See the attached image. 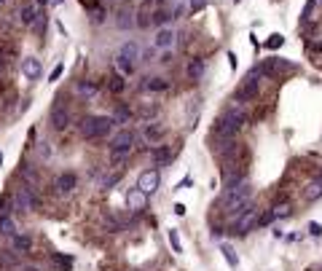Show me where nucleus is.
I'll use <instances>...</instances> for the list:
<instances>
[{
  "label": "nucleus",
  "mask_w": 322,
  "mask_h": 271,
  "mask_svg": "<svg viewBox=\"0 0 322 271\" xmlns=\"http://www.w3.org/2000/svg\"><path fill=\"white\" fill-rule=\"evenodd\" d=\"M38 156L41 159H51V143H38Z\"/></svg>",
  "instance_id": "obj_40"
},
{
  "label": "nucleus",
  "mask_w": 322,
  "mask_h": 271,
  "mask_svg": "<svg viewBox=\"0 0 322 271\" xmlns=\"http://www.w3.org/2000/svg\"><path fill=\"white\" fill-rule=\"evenodd\" d=\"M97 91H99L97 81L83 78V81H78V83H75V94L81 97V99H94V97H97Z\"/></svg>",
  "instance_id": "obj_20"
},
{
  "label": "nucleus",
  "mask_w": 322,
  "mask_h": 271,
  "mask_svg": "<svg viewBox=\"0 0 322 271\" xmlns=\"http://www.w3.org/2000/svg\"><path fill=\"white\" fill-rule=\"evenodd\" d=\"M153 46L159 51H172L177 46V33L172 27H167V25L159 27V30H156V35H153Z\"/></svg>",
  "instance_id": "obj_8"
},
{
  "label": "nucleus",
  "mask_w": 322,
  "mask_h": 271,
  "mask_svg": "<svg viewBox=\"0 0 322 271\" xmlns=\"http://www.w3.org/2000/svg\"><path fill=\"white\" fill-rule=\"evenodd\" d=\"M151 159H153V164L156 167H164V164H169L172 159H175V151L169 148V145H156V148L151 151Z\"/></svg>",
  "instance_id": "obj_19"
},
{
  "label": "nucleus",
  "mask_w": 322,
  "mask_h": 271,
  "mask_svg": "<svg viewBox=\"0 0 322 271\" xmlns=\"http://www.w3.org/2000/svg\"><path fill=\"white\" fill-rule=\"evenodd\" d=\"M62 73H65V65H62V62H59V65H57V67H54V70H51L49 81H51V83H54V81H59V78H62Z\"/></svg>",
  "instance_id": "obj_42"
},
{
  "label": "nucleus",
  "mask_w": 322,
  "mask_h": 271,
  "mask_svg": "<svg viewBox=\"0 0 322 271\" xmlns=\"http://www.w3.org/2000/svg\"><path fill=\"white\" fill-rule=\"evenodd\" d=\"M175 3H177V0H175Z\"/></svg>",
  "instance_id": "obj_57"
},
{
  "label": "nucleus",
  "mask_w": 322,
  "mask_h": 271,
  "mask_svg": "<svg viewBox=\"0 0 322 271\" xmlns=\"http://www.w3.org/2000/svg\"><path fill=\"white\" fill-rule=\"evenodd\" d=\"M309 234H311L314 239H319V236H322V228H319V223H309Z\"/></svg>",
  "instance_id": "obj_44"
},
{
  "label": "nucleus",
  "mask_w": 322,
  "mask_h": 271,
  "mask_svg": "<svg viewBox=\"0 0 322 271\" xmlns=\"http://www.w3.org/2000/svg\"><path fill=\"white\" fill-rule=\"evenodd\" d=\"M127 207H129V212H135V215L145 212L148 210V193L140 191L137 185H135V188H129L127 191Z\"/></svg>",
  "instance_id": "obj_9"
},
{
  "label": "nucleus",
  "mask_w": 322,
  "mask_h": 271,
  "mask_svg": "<svg viewBox=\"0 0 322 271\" xmlns=\"http://www.w3.org/2000/svg\"><path fill=\"white\" fill-rule=\"evenodd\" d=\"M38 14H41V9H38L35 0H33V3H25V6L19 9V14H17V17H19V25H22V27H33L35 19H38Z\"/></svg>",
  "instance_id": "obj_15"
},
{
  "label": "nucleus",
  "mask_w": 322,
  "mask_h": 271,
  "mask_svg": "<svg viewBox=\"0 0 322 271\" xmlns=\"http://www.w3.org/2000/svg\"><path fill=\"white\" fill-rule=\"evenodd\" d=\"M258 78H261V70H258V67H253V70H250V75H247V81L237 89L234 99H237V102H250V99H255L258 91H261V83H258Z\"/></svg>",
  "instance_id": "obj_6"
},
{
  "label": "nucleus",
  "mask_w": 322,
  "mask_h": 271,
  "mask_svg": "<svg viewBox=\"0 0 322 271\" xmlns=\"http://www.w3.org/2000/svg\"><path fill=\"white\" fill-rule=\"evenodd\" d=\"M129 118H132V113H129L127 105H119V107H116V113H113V121H116V123H129Z\"/></svg>",
  "instance_id": "obj_33"
},
{
  "label": "nucleus",
  "mask_w": 322,
  "mask_h": 271,
  "mask_svg": "<svg viewBox=\"0 0 322 271\" xmlns=\"http://www.w3.org/2000/svg\"><path fill=\"white\" fill-rule=\"evenodd\" d=\"M191 183H193V180H191V177H183V180H180V183H177V188H188V185H191Z\"/></svg>",
  "instance_id": "obj_45"
},
{
  "label": "nucleus",
  "mask_w": 322,
  "mask_h": 271,
  "mask_svg": "<svg viewBox=\"0 0 322 271\" xmlns=\"http://www.w3.org/2000/svg\"><path fill=\"white\" fill-rule=\"evenodd\" d=\"M78 3H81V6H83V9L89 11V14H94V11H99V9H102V6H99V0H78Z\"/></svg>",
  "instance_id": "obj_41"
},
{
  "label": "nucleus",
  "mask_w": 322,
  "mask_h": 271,
  "mask_svg": "<svg viewBox=\"0 0 322 271\" xmlns=\"http://www.w3.org/2000/svg\"><path fill=\"white\" fill-rule=\"evenodd\" d=\"M11 210H14V196L6 193V196L0 199V215H11Z\"/></svg>",
  "instance_id": "obj_36"
},
{
  "label": "nucleus",
  "mask_w": 322,
  "mask_h": 271,
  "mask_svg": "<svg viewBox=\"0 0 322 271\" xmlns=\"http://www.w3.org/2000/svg\"><path fill=\"white\" fill-rule=\"evenodd\" d=\"M204 9H207V0H188V11L191 14H199Z\"/></svg>",
  "instance_id": "obj_38"
},
{
  "label": "nucleus",
  "mask_w": 322,
  "mask_h": 271,
  "mask_svg": "<svg viewBox=\"0 0 322 271\" xmlns=\"http://www.w3.org/2000/svg\"><path fill=\"white\" fill-rule=\"evenodd\" d=\"M51 3H54V6H59V3H65V0H51Z\"/></svg>",
  "instance_id": "obj_51"
},
{
  "label": "nucleus",
  "mask_w": 322,
  "mask_h": 271,
  "mask_svg": "<svg viewBox=\"0 0 322 271\" xmlns=\"http://www.w3.org/2000/svg\"><path fill=\"white\" fill-rule=\"evenodd\" d=\"M108 89H111L113 94H121V91L127 89V81H124V75H121V73H113L111 78H108Z\"/></svg>",
  "instance_id": "obj_29"
},
{
  "label": "nucleus",
  "mask_w": 322,
  "mask_h": 271,
  "mask_svg": "<svg viewBox=\"0 0 322 271\" xmlns=\"http://www.w3.org/2000/svg\"><path fill=\"white\" fill-rule=\"evenodd\" d=\"M221 252H223V258L229 260V266H231V268H237V266H239V258H237V252H234L229 244H221Z\"/></svg>",
  "instance_id": "obj_34"
},
{
  "label": "nucleus",
  "mask_w": 322,
  "mask_h": 271,
  "mask_svg": "<svg viewBox=\"0 0 322 271\" xmlns=\"http://www.w3.org/2000/svg\"><path fill=\"white\" fill-rule=\"evenodd\" d=\"M119 54L137 65V62H140V54H143V49H140V43H135V41H124V43H121V49H119Z\"/></svg>",
  "instance_id": "obj_21"
},
{
  "label": "nucleus",
  "mask_w": 322,
  "mask_h": 271,
  "mask_svg": "<svg viewBox=\"0 0 322 271\" xmlns=\"http://www.w3.org/2000/svg\"><path fill=\"white\" fill-rule=\"evenodd\" d=\"M237 3H242V0H237Z\"/></svg>",
  "instance_id": "obj_56"
},
{
  "label": "nucleus",
  "mask_w": 322,
  "mask_h": 271,
  "mask_svg": "<svg viewBox=\"0 0 322 271\" xmlns=\"http://www.w3.org/2000/svg\"><path fill=\"white\" fill-rule=\"evenodd\" d=\"M22 271H41V268H35V266H25Z\"/></svg>",
  "instance_id": "obj_50"
},
{
  "label": "nucleus",
  "mask_w": 322,
  "mask_h": 271,
  "mask_svg": "<svg viewBox=\"0 0 322 271\" xmlns=\"http://www.w3.org/2000/svg\"><path fill=\"white\" fill-rule=\"evenodd\" d=\"M49 121H51V126L59 129V131L67 129V126H70V110H67L62 102H57V105L51 107V113H49Z\"/></svg>",
  "instance_id": "obj_12"
},
{
  "label": "nucleus",
  "mask_w": 322,
  "mask_h": 271,
  "mask_svg": "<svg viewBox=\"0 0 322 271\" xmlns=\"http://www.w3.org/2000/svg\"><path fill=\"white\" fill-rule=\"evenodd\" d=\"M113 65H116V70H119L121 75H124V78H129V75L132 73H135V62H129L127 57H121V54H116V59H113Z\"/></svg>",
  "instance_id": "obj_24"
},
{
  "label": "nucleus",
  "mask_w": 322,
  "mask_h": 271,
  "mask_svg": "<svg viewBox=\"0 0 322 271\" xmlns=\"http://www.w3.org/2000/svg\"><path fill=\"white\" fill-rule=\"evenodd\" d=\"M0 3H9V0H0Z\"/></svg>",
  "instance_id": "obj_54"
},
{
  "label": "nucleus",
  "mask_w": 322,
  "mask_h": 271,
  "mask_svg": "<svg viewBox=\"0 0 322 271\" xmlns=\"http://www.w3.org/2000/svg\"><path fill=\"white\" fill-rule=\"evenodd\" d=\"M0 164H3V153H0Z\"/></svg>",
  "instance_id": "obj_53"
},
{
  "label": "nucleus",
  "mask_w": 322,
  "mask_h": 271,
  "mask_svg": "<svg viewBox=\"0 0 322 271\" xmlns=\"http://www.w3.org/2000/svg\"><path fill=\"white\" fill-rule=\"evenodd\" d=\"M19 177H22L27 185H38V169H35L33 164H22V167H19Z\"/></svg>",
  "instance_id": "obj_25"
},
{
  "label": "nucleus",
  "mask_w": 322,
  "mask_h": 271,
  "mask_svg": "<svg viewBox=\"0 0 322 271\" xmlns=\"http://www.w3.org/2000/svg\"><path fill=\"white\" fill-rule=\"evenodd\" d=\"M258 70H261V75H279L282 70H293V65H287V62H282L279 57H274V59H266L261 67H258Z\"/></svg>",
  "instance_id": "obj_17"
},
{
  "label": "nucleus",
  "mask_w": 322,
  "mask_h": 271,
  "mask_svg": "<svg viewBox=\"0 0 322 271\" xmlns=\"http://www.w3.org/2000/svg\"><path fill=\"white\" fill-rule=\"evenodd\" d=\"M229 62H231L234 70H237V54H234V51H229Z\"/></svg>",
  "instance_id": "obj_46"
},
{
  "label": "nucleus",
  "mask_w": 322,
  "mask_h": 271,
  "mask_svg": "<svg viewBox=\"0 0 322 271\" xmlns=\"http://www.w3.org/2000/svg\"><path fill=\"white\" fill-rule=\"evenodd\" d=\"M38 3V9H46V6H51V0H35Z\"/></svg>",
  "instance_id": "obj_48"
},
{
  "label": "nucleus",
  "mask_w": 322,
  "mask_h": 271,
  "mask_svg": "<svg viewBox=\"0 0 322 271\" xmlns=\"http://www.w3.org/2000/svg\"><path fill=\"white\" fill-rule=\"evenodd\" d=\"M108 148H111V151H116V148H135V131H132L129 126L119 129L116 134H111Z\"/></svg>",
  "instance_id": "obj_10"
},
{
  "label": "nucleus",
  "mask_w": 322,
  "mask_h": 271,
  "mask_svg": "<svg viewBox=\"0 0 322 271\" xmlns=\"http://www.w3.org/2000/svg\"><path fill=\"white\" fill-rule=\"evenodd\" d=\"M11 239V252H17V255H27V252H33V236H27V234H14L9 236Z\"/></svg>",
  "instance_id": "obj_16"
},
{
  "label": "nucleus",
  "mask_w": 322,
  "mask_h": 271,
  "mask_svg": "<svg viewBox=\"0 0 322 271\" xmlns=\"http://www.w3.org/2000/svg\"><path fill=\"white\" fill-rule=\"evenodd\" d=\"M311 51H322V41H317V43H314V46H311Z\"/></svg>",
  "instance_id": "obj_49"
},
{
  "label": "nucleus",
  "mask_w": 322,
  "mask_h": 271,
  "mask_svg": "<svg viewBox=\"0 0 322 271\" xmlns=\"http://www.w3.org/2000/svg\"><path fill=\"white\" fill-rule=\"evenodd\" d=\"M113 115H86L81 121V137L83 140H102V137L113 134Z\"/></svg>",
  "instance_id": "obj_3"
},
{
  "label": "nucleus",
  "mask_w": 322,
  "mask_h": 271,
  "mask_svg": "<svg viewBox=\"0 0 322 271\" xmlns=\"http://www.w3.org/2000/svg\"><path fill=\"white\" fill-rule=\"evenodd\" d=\"M253 201V188H250L247 177L237 185H229V188L223 191V199H221V207L226 215H231V218H237V215L245 210V207Z\"/></svg>",
  "instance_id": "obj_2"
},
{
  "label": "nucleus",
  "mask_w": 322,
  "mask_h": 271,
  "mask_svg": "<svg viewBox=\"0 0 322 271\" xmlns=\"http://www.w3.org/2000/svg\"><path fill=\"white\" fill-rule=\"evenodd\" d=\"M51 260L57 263L59 268H73V258H70V255H51Z\"/></svg>",
  "instance_id": "obj_37"
},
{
  "label": "nucleus",
  "mask_w": 322,
  "mask_h": 271,
  "mask_svg": "<svg viewBox=\"0 0 322 271\" xmlns=\"http://www.w3.org/2000/svg\"><path fill=\"white\" fill-rule=\"evenodd\" d=\"M303 196H306V201H317V199L322 196V180H314V183L306 185Z\"/></svg>",
  "instance_id": "obj_30"
},
{
  "label": "nucleus",
  "mask_w": 322,
  "mask_h": 271,
  "mask_svg": "<svg viewBox=\"0 0 322 271\" xmlns=\"http://www.w3.org/2000/svg\"><path fill=\"white\" fill-rule=\"evenodd\" d=\"M22 75L30 81H38L43 75V65H41V59L38 57H25L22 59Z\"/></svg>",
  "instance_id": "obj_14"
},
{
  "label": "nucleus",
  "mask_w": 322,
  "mask_h": 271,
  "mask_svg": "<svg viewBox=\"0 0 322 271\" xmlns=\"http://www.w3.org/2000/svg\"><path fill=\"white\" fill-rule=\"evenodd\" d=\"M282 43H285V38H282L279 33H274V35L269 38V41H266V49H279Z\"/></svg>",
  "instance_id": "obj_39"
},
{
  "label": "nucleus",
  "mask_w": 322,
  "mask_h": 271,
  "mask_svg": "<svg viewBox=\"0 0 322 271\" xmlns=\"http://www.w3.org/2000/svg\"><path fill=\"white\" fill-rule=\"evenodd\" d=\"M169 89V81L161 78V75H148L143 78V91H151V94H161V91Z\"/></svg>",
  "instance_id": "obj_18"
},
{
  "label": "nucleus",
  "mask_w": 322,
  "mask_h": 271,
  "mask_svg": "<svg viewBox=\"0 0 322 271\" xmlns=\"http://www.w3.org/2000/svg\"><path fill=\"white\" fill-rule=\"evenodd\" d=\"M317 3H319V6H322V0H317Z\"/></svg>",
  "instance_id": "obj_55"
},
{
  "label": "nucleus",
  "mask_w": 322,
  "mask_h": 271,
  "mask_svg": "<svg viewBox=\"0 0 322 271\" xmlns=\"http://www.w3.org/2000/svg\"><path fill=\"white\" fill-rule=\"evenodd\" d=\"M11 196H14V210H22V212H35L38 204H41V199H38L33 185H22Z\"/></svg>",
  "instance_id": "obj_5"
},
{
  "label": "nucleus",
  "mask_w": 322,
  "mask_h": 271,
  "mask_svg": "<svg viewBox=\"0 0 322 271\" xmlns=\"http://www.w3.org/2000/svg\"><path fill=\"white\" fill-rule=\"evenodd\" d=\"M271 215H274V220L287 218V215H290V204H287V201H279V204H274V207H271Z\"/></svg>",
  "instance_id": "obj_31"
},
{
  "label": "nucleus",
  "mask_w": 322,
  "mask_h": 271,
  "mask_svg": "<svg viewBox=\"0 0 322 271\" xmlns=\"http://www.w3.org/2000/svg\"><path fill=\"white\" fill-rule=\"evenodd\" d=\"M245 123H247V110L242 107V102H237V99H234V105L221 115V118H218L215 129H212V134L221 137V140H234V137L242 131V126H245Z\"/></svg>",
  "instance_id": "obj_1"
},
{
  "label": "nucleus",
  "mask_w": 322,
  "mask_h": 271,
  "mask_svg": "<svg viewBox=\"0 0 322 271\" xmlns=\"http://www.w3.org/2000/svg\"><path fill=\"white\" fill-rule=\"evenodd\" d=\"M116 27H119V30H132V27H135V11H132V9H121L119 14H116Z\"/></svg>",
  "instance_id": "obj_22"
},
{
  "label": "nucleus",
  "mask_w": 322,
  "mask_h": 271,
  "mask_svg": "<svg viewBox=\"0 0 322 271\" xmlns=\"http://www.w3.org/2000/svg\"><path fill=\"white\" fill-rule=\"evenodd\" d=\"M153 3H159V6H161V3H167V0H153Z\"/></svg>",
  "instance_id": "obj_52"
},
{
  "label": "nucleus",
  "mask_w": 322,
  "mask_h": 271,
  "mask_svg": "<svg viewBox=\"0 0 322 271\" xmlns=\"http://www.w3.org/2000/svg\"><path fill=\"white\" fill-rule=\"evenodd\" d=\"M0 234H3V236H14V234H17V223H14L11 215H0Z\"/></svg>",
  "instance_id": "obj_28"
},
{
  "label": "nucleus",
  "mask_w": 322,
  "mask_h": 271,
  "mask_svg": "<svg viewBox=\"0 0 322 271\" xmlns=\"http://www.w3.org/2000/svg\"><path fill=\"white\" fill-rule=\"evenodd\" d=\"M167 239H169V244H172V250H175L177 255H183V242H180V234H177V231H175V228H172V231H169V234H167Z\"/></svg>",
  "instance_id": "obj_35"
},
{
  "label": "nucleus",
  "mask_w": 322,
  "mask_h": 271,
  "mask_svg": "<svg viewBox=\"0 0 322 271\" xmlns=\"http://www.w3.org/2000/svg\"><path fill=\"white\" fill-rule=\"evenodd\" d=\"M153 25V14L148 11V9H143V11H135V27H140V30H148Z\"/></svg>",
  "instance_id": "obj_26"
},
{
  "label": "nucleus",
  "mask_w": 322,
  "mask_h": 271,
  "mask_svg": "<svg viewBox=\"0 0 322 271\" xmlns=\"http://www.w3.org/2000/svg\"><path fill=\"white\" fill-rule=\"evenodd\" d=\"M164 134H167V131H164V126H161L159 121H148L145 126H143V140L148 145H159L164 140Z\"/></svg>",
  "instance_id": "obj_13"
},
{
  "label": "nucleus",
  "mask_w": 322,
  "mask_h": 271,
  "mask_svg": "<svg viewBox=\"0 0 322 271\" xmlns=\"http://www.w3.org/2000/svg\"><path fill=\"white\" fill-rule=\"evenodd\" d=\"M159 185H161V172H159L156 167L143 169V172L137 175V188H140V191H145L148 196H153V193L159 191Z\"/></svg>",
  "instance_id": "obj_7"
},
{
  "label": "nucleus",
  "mask_w": 322,
  "mask_h": 271,
  "mask_svg": "<svg viewBox=\"0 0 322 271\" xmlns=\"http://www.w3.org/2000/svg\"><path fill=\"white\" fill-rule=\"evenodd\" d=\"M75 185H78L75 172H62L57 180H54V193H57V196H67V193L75 191Z\"/></svg>",
  "instance_id": "obj_11"
},
{
  "label": "nucleus",
  "mask_w": 322,
  "mask_h": 271,
  "mask_svg": "<svg viewBox=\"0 0 322 271\" xmlns=\"http://www.w3.org/2000/svg\"><path fill=\"white\" fill-rule=\"evenodd\" d=\"M258 220H261V210L250 201V204L242 210L237 218H234V226H231V234H237V236H247L250 231H255L258 228Z\"/></svg>",
  "instance_id": "obj_4"
},
{
  "label": "nucleus",
  "mask_w": 322,
  "mask_h": 271,
  "mask_svg": "<svg viewBox=\"0 0 322 271\" xmlns=\"http://www.w3.org/2000/svg\"><path fill=\"white\" fill-rule=\"evenodd\" d=\"M317 0H306V6H303V14H301V22L306 25V22H311L314 19V11H317Z\"/></svg>",
  "instance_id": "obj_32"
},
{
  "label": "nucleus",
  "mask_w": 322,
  "mask_h": 271,
  "mask_svg": "<svg viewBox=\"0 0 322 271\" xmlns=\"http://www.w3.org/2000/svg\"><path fill=\"white\" fill-rule=\"evenodd\" d=\"M105 226H108V228H111V231H121V223H119V220H116V218H113V215H111V218H105Z\"/></svg>",
  "instance_id": "obj_43"
},
{
  "label": "nucleus",
  "mask_w": 322,
  "mask_h": 271,
  "mask_svg": "<svg viewBox=\"0 0 322 271\" xmlns=\"http://www.w3.org/2000/svg\"><path fill=\"white\" fill-rule=\"evenodd\" d=\"M204 70H207L204 59H191V62H188V67H185V75L191 81H199V78H204Z\"/></svg>",
  "instance_id": "obj_23"
},
{
  "label": "nucleus",
  "mask_w": 322,
  "mask_h": 271,
  "mask_svg": "<svg viewBox=\"0 0 322 271\" xmlns=\"http://www.w3.org/2000/svg\"><path fill=\"white\" fill-rule=\"evenodd\" d=\"M132 151L135 148H116V151H111V164H124V161H129L132 159Z\"/></svg>",
  "instance_id": "obj_27"
},
{
  "label": "nucleus",
  "mask_w": 322,
  "mask_h": 271,
  "mask_svg": "<svg viewBox=\"0 0 322 271\" xmlns=\"http://www.w3.org/2000/svg\"><path fill=\"white\" fill-rule=\"evenodd\" d=\"M175 215H185V204H175Z\"/></svg>",
  "instance_id": "obj_47"
}]
</instances>
